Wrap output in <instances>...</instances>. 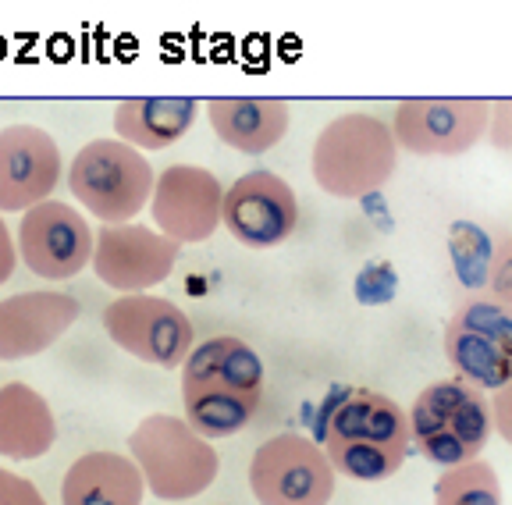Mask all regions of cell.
Here are the masks:
<instances>
[{"instance_id":"6da1fadb","label":"cell","mask_w":512,"mask_h":505,"mask_svg":"<svg viewBox=\"0 0 512 505\" xmlns=\"http://www.w3.org/2000/svg\"><path fill=\"white\" fill-rule=\"evenodd\" d=\"M264 399V360L235 335L200 342L182 363L185 424L200 438H232L256 417Z\"/></svg>"},{"instance_id":"7a4b0ae2","label":"cell","mask_w":512,"mask_h":505,"mask_svg":"<svg viewBox=\"0 0 512 505\" xmlns=\"http://www.w3.org/2000/svg\"><path fill=\"white\" fill-rule=\"evenodd\" d=\"M413 445L409 413L384 392L352 388L324 420L320 449L338 477L360 484L388 481L402 470Z\"/></svg>"},{"instance_id":"3957f363","label":"cell","mask_w":512,"mask_h":505,"mask_svg":"<svg viewBox=\"0 0 512 505\" xmlns=\"http://www.w3.org/2000/svg\"><path fill=\"white\" fill-rule=\"evenodd\" d=\"M310 168L313 182L335 200H363L377 193L399 168V143L392 125L367 111L338 114L320 129Z\"/></svg>"},{"instance_id":"277c9868","label":"cell","mask_w":512,"mask_h":505,"mask_svg":"<svg viewBox=\"0 0 512 505\" xmlns=\"http://www.w3.org/2000/svg\"><path fill=\"white\" fill-rule=\"evenodd\" d=\"M128 456L139 466L146 491L160 502H189L217 481L221 459L207 438L192 431L185 417L150 413L128 434Z\"/></svg>"},{"instance_id":"5b68a950","label":"cell","mask_w":512,"mask_h":505,"mask_svg":"<svg viewBox=\"0 0 512 505\" xmlns=\"http://www.w3.org/2000/svg\"><path fill=\"white\" fill-rule=\"evenodd\" d=\"M491 431L495 427H491L488 395L459 377L427 385L409 409L413 445L427 463L441 470H456L480 459V452L488 449Z\"/></svg>"},{"instance_id":"8992f818","label":"cell","mask_w":512,"mask_h":505,"mask_svg":"<svg viewBox=\"0 0 512 505\" xmlns=\"http://www.w3.org/2000/svg\"><path fill=\"white\" fill-rule=\"evenodd\" d=\"M153 175L146 153L121 139H93L68 164V189L86 207L89 217L104 225H132L143 207H150Z\"/></svg>"},{"instance_id":"52a82bcc","label":"cell","mask_w":512,"mask_h":505,"mask_svg":"<svg viewBox=\"0 0 512 505\" xmlns=\"http://www.w3.org/2000/svg\"><path fill=\"white\" fill-rule=\"evenodd\" d=\"M335 481L324 449L296 431L267 438L249 459V488L260 505H328Z\"/></svg>"},{"instance_id":"ba28073f","label":"cell","mask_w":512,"mask_h":505,"mask_svg":"<svg viewBox=\"0 0 512 505\" xmlns=\"http://www.w3.org/2000/svg\"><path fill=\"white\" fill-rule=\"evenodd\" d=\"M445 356L477 392L505 388L512 381V310L495 299H466L445 324Z\"/></svg>"},{"instance_id":"9c48e42d","label":"cell","mask_w":512,"mask_h":505,"mask_svg":"<svg viewBox=\"0 0 512 505\" xmlns=\"http://www.w3.org/2000/svg\"><path fill=\"white\" fill-rule=\"evenodd\" d=\"M100 321L118 349L160 370L182 367L185 356L196 349V328L189 313L164 296H118L104 306Z\"/></svg>"},{"instance_id":"30bf717a","label":"cell","mask_w":512,"mask_h":505,"mask_svg":"<svg viewBox=\"0 0 512 505\" xmlns=\"http://www.w3.org/2000/svg\"><path fill=\"white\" fill-rule=\"evenodd\" d=\"M491 100L424 97L395 107L392 136L416 157H463L488 136Z\"/></svg>"},{"instance_id":"8fae6325","label":"cell","mask_w":512,"mask_h":505,"mask_svg":"<svg viewBox=\"0 0 512 505\" xmlns=\"http://www.w3.org/2000/svg\"><path fill=\"white\" fill-rule=\"evenodd\" d=\"M18 260L43 281H68L93 264L96 232L72 203L47 200L18 221Z\"/></svg>"},{"instance_id":"7c38bea8","label":"cell","mask_w":512,"mask_h":505,"mask_svg":"<svg viewBox=\"0 0 512 505\" xmlns=\"http://www.w3.org/2000/svg\"><path fill=\"white\" fill-rule=\"evenodd\" d=\"M178 242L150 225H100L93 246V274L121 296H139L168 281L178 264Z\"/></svg>"},{"instance_id":"4fadbf2b","label":"cell","mask_w":512,"mask_h":505,"mask_svg":"<svg viewBox=\"0 0 512 505\" xmlns=\"http://www.w3.org/2000/svg\"><path fill=\"white\" fill-rule=\"evenodd\" d=\"M224 185L200 164H171L157 175L150 196V217L164 239L189 246L207 242L221 228Z\"/></svg>"},{"instance_id":"5bb4252c","label":"cell","mask_w":512,"mask_h":505,"mask_svg":"<svg viewBox=\"0 0 512 505\" xmlns=\"http://www.w3.org/2000/svg\"><path fill=\"white\" fill-rule=\"evenodd\" d=\"M221 225L246 249H274L299 225L296 189L274 171H249L224 189Z\"/></svg>"},{"instance_id":"9a60e30c","label":"cell","mask_w":512,"mask_h":505,"mask_svg":"<svg viewBox=\"0 0 512 505\" xmlns=\"http://www.w3.org/2000/svg\"><path fill=\"white\" fill-rule=\"evenodd\" d=\"M61 146L36 125L0 129V214H25L54 196L61 182Z\"/></svg>"},{"instance_id":"2e32d148","label":"cell","mask_w":512,"mask_h":505,"mask_svg":"<svg viewBox=\"0 0 512 505\" xmlns=\"http://www.w3.org/2000/svg\"><path fill=\"white\" fill-rule=\"evenodd\" d=\"M79 321V303L68 292L32 289L0 299V363L47 353Z\"/></svg>"},{"instance_id":"e0dca14e","label":"cell","mask_w":512,"mask_h":505,"mask_svg":"<svg viewBox=\"0 0 512 505\" xmlns=\"http://www.w3.org/2000/svg\"><path fill=\"white\" fill-rule=\"evenodd\" d=\"M203 107H207L214 136L224 146L249 153V157L274 150L288 136V125H292L288 104L271 97H217L207 100Z\"/></svg>"},{"instance_id":"ac0fdd59","label":"cell","mask_w":512,"mask_h":505,"mask_svg":"<svg viewBox=\"0 0 512 505\" xmlns=\"http://www.w3.org/2000/svg\"><path fill=\"white\" fill-rule=\"evenodd\" d=\"M146 481L132 456L93 449L79 456L61 484V505H143Z\"/></svg>"},{"instance_id":"d6986e66","label":"cell","mask_w":512,"mask_h":505,"mask_svg":"<svg viewBox=\"0 0 512 505\" xmlns=\"http://www.w3.org/2000/svg\"><path fill=\"white\" fill-rule=\"evenodd\" d=\"M200 100L192 97H132L114 104V139L132 150H168L196 125Z\"/></svg>"},{"instance_id":"ffe728a7","label":"cell","mask_w":512,"mask_h":505,"mask_svg":"<svg viewBox=\"0 0 512 505\" xmlns=\"http://www.w3.org/2000/svg\"><path fill=\"white\" fill-rule=\"evenodd\" d=\"M57 417L50 402L25 381L0 385V456L29 463L54 449Z\"/></svg>"},{"instance_id":"44dd1931","label":"cell","mask_w":512,"mask_h":505,"mask_svg":"<svg viewBox=\"0 0 512 505\" xmlns=\"http://www.w3.org/2000/svg\"><path fill=\"white\" fill-rule=\"evenodd\" d=\"M434 505H502V481L491 463L473 459L434 481Z\"/></svg>"},{"instance_id":"7402d4cb","label":"cell","mask_w":512,"mask_h":505,"mask_svg":"<svg viewBox=\"0 0 512 505\" xmlns=\"http://www.w3.org/2000/svg\"><path fill=\"white\" fill-rule=\"evenodd\" d=\"M488 289L491 299L512 310V235L498 239V246L491 249L488 260Z\"/></svg>"},{"instance_id":"603a6c76","label":"cell","mask_w":512,"mask_h":505,"mask_svg":"<svg viewBox=\"0 0 512 505\" xmlns=\"http://www.w3.org/2000/svg\"><path fill=\"white\" fill-rule=\"evenodd\" d=\"M0 505H47V498L29 477L0 466Z\"/></svg>"},{"instance_id":"cb8c5ba5","label":"cell","mask_w":512,"mask_h":505,"mask_svg":"<svg viewBox=\"0 0 512 505\" xmlns=\"http://www.w3.org/2000/svg\"><path fill=\"white\" fill-rule=\"evenodd\" d=\"M488 139L495 150H512V100H491Z\"/></svg>"},{"instance_id":"d4e9b609","label":"cell","mask_w":512,"mask_h":505,"mask_svg":"<svg viewBox=\"0 0 512 505\" xmlns=\"http://www.w3.org/2000/svg\"><path fill=\"white\" fill-rule=\"evenodd\" d=\"M488 402H491V427H495L505 445H512V381L505 388H498Z\"/></svg>"},{"instance_id":"484cf974","label":"cell","mask_w":512,"mask_h":505,"mask_svg":"<svg viewBox=\"0 0 512 505\" xmlns=\"http://www.w3.org/2000/svg\"><path fill=\"white\" fill-rule=\"evenodd\" d=\"M15 264H18V246H15V239H11L8 221L0 217V285H4V281H11Z\"/></svg>"}]
</instances>
